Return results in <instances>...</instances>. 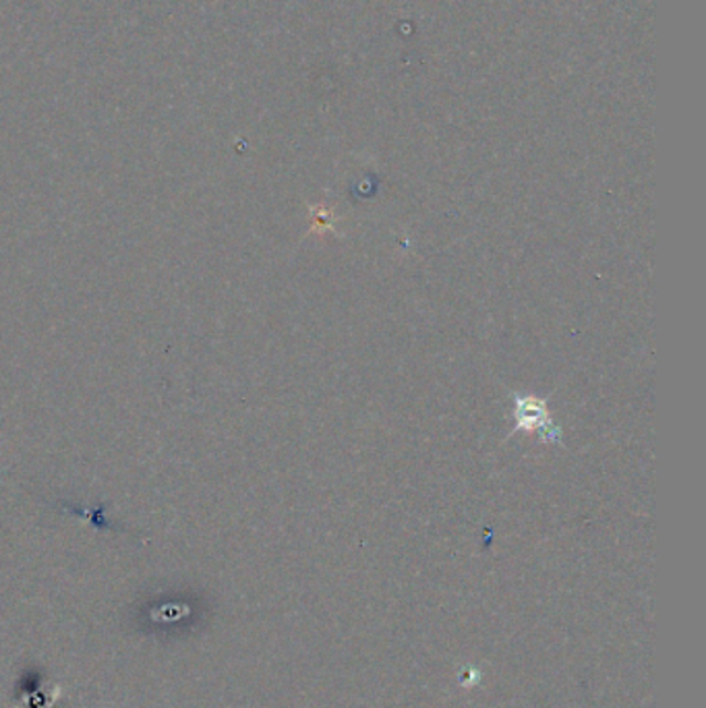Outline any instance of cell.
<instances>
[{"mask_svg":"<svg viewBox=\"0 0 706 708\" xmlns=\"http://www.w3.org/2000/svg\"><path fill=\"white\" fill-rule=\"evenodd\" d=\"M514 421L516 429L510 433H541V441H552L559 443L561 441V429L555 427L547 410V403L541 400L537 396H514Z\"/></svg>","mask_w":706,"mask_h":708,"instance_id":"obj_1","label":"cell"}]
</instances>
